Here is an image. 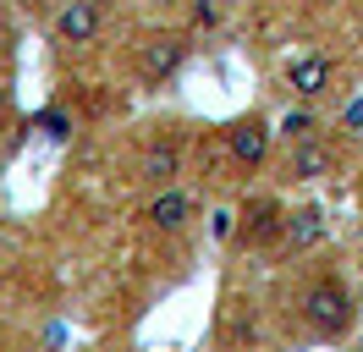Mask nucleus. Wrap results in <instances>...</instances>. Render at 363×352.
Here are the masks:
<instances>
[{
    "label": "nucleus",
    "instance_id": "obj_1",
    "mask_svg": "<svg viewBox=\"0 0 363 352\" xmlns=\"http://www.w3.org/2000/svg\"><path fill=\"white\" fill-rule=\"evenodd\" d=\"M281 303L292 314L297 336H303V341H319V347L347 341V336L358 330V314H363L358 286L325 259H303V270H297L292 281H286V292H281Z\"/></svg>",
    "mask_w": 363,
    "mask_h": 352
},
{
    "label": "nucleus",
    "instance_id": "obj_2",
    "mask_svg": "<svg viewBox=\"0 0 363 352\" xmlns=\"http://www.w3.org/2000/svg\"><path fill=\"white\" fill-rule=\"evenodd\" d=\"M127 61H133V77L143 88H165V83H177L182 66L193 61V33H187V28H171V22H149V28L133 33Z\"/></svg>",
    "mask_w": 363,
    "mask_h": 352
},
{
    "label": "nucleus",
    "instance_id": "obj_3",
    "mask_svg": "<svg viewBox=\"0 0 363 352\" xmlns=\"http://www.w3.org/2000/svg\"><path fill=\"white\" fill-rule=\"evenodd\" d=\"M275 121L264 116V110H242V116H231L226 127H220V149H226V160L237 165V171L259 176L264 165L275 160Z\"/></svg>",
    "mask_w": 363,
    "mask_h": 352
},
{
    "label": "nucleus",
    "instance_id": "obj_4",
    "mask_svg": "<svg viewBox=\"0 0 363 352\" xmlns=\"http://www.w3.org/2000/svg\"><path fill=\"white\" fill-rule=\"evenodd\" d=\"M182 171H187V132L182 127H155V138L138 149L133 182L143 193H160V187H177Z\"/></svg>",
    "mask_w": 363,
    "mask_h": 352
},
{
    "label": "nucleus",
    "instance_id": "obj_5",
    "mask_svg": "<svg viewBox=\"0 0 363 352\" xmlns=\"http://www.w3.org/2000/svg\"><path fill=\"white\" fill-rule=\"evenodd\" d=\"M281 237H286V204L275 193H253L237 204V242L242 253H281Z\"/></svg>",
    "mask_w": 363,
    "mask_h": 352
},
{
    "label": "nucleus",
    "instance_id": "obj_6",
    "mask_svg": "<svg viewBox=\"0 0 363 352\" xmlns=\"http://www.w3.org/2000/svg\"><path fill=\"white\" fill-rule=\"evenodd\" d=\"M105 22H111V0H61L50 11V44L55 50H89L105 39Z\"/></svg>",
    "mask_w": 363,
    "mask_h": 352
},
{
    "label": "nucleus",
    "instance_id": "obj_7",
    "mask_svg": "<svg viewBox=\"0 0 363 352\" xmlns=\"http://www.w3.org/2000/svg\"><path fill=\"white\" fill-rule=\"evenodd\" d=\"M281 83H286V94H292L297 105H319V99H330V88H336V66H330L325 50L308 44V50H292V55H286Z\"/></svg>",
    "mask_w": 363,
    "mask_h": 352
},
{
    "label": "nucleus",
    "instance_id": "obj_8",
    "mask_svg": "<svg viewBox=\"0 0 363 352\" xmlns=\"http://www.w3.org/2000/svg\"><path fill=\"white\" fill-rule=\"evenodd\" d=\"M143 226L155 231V237H182L193 220H199V193L187 187V182H177V187H160V193L143 198Z\"/></svg>",
    "mask_w": 363,
    "mask_h": 352
},
{
    "label": "nucleus",
    "instance_id": "obj_9",
    "mask_svg": "<svg viewBox=\"0 0 363 352\" xmlns=\"http://www.w3.org/2000/svg\"><path fill=\"white\" fill-rule=\"evenodd\" d=\"M330 237V220L314 198L286 204V237H281V259H319V248Z\"/></svg>",
    "mask_w": 363,
    "mask_h": 352
},
{
    "label": "nucleus",
    "instance_id": "obj_10",
    "mask_svg": "<svg viewBox=\"0 0 363 352\" xmlns=\"http://www.w3.org/2000/svg\"><path fill=\"white\" fill-rule=\"evenodd\" d=\"M330 149H325V138H308V143H286V176L292 182H319V176H330Z\"/></svg>",
    "mask_w": 363,
    "mask_h": 352
},
{
    "label": "nucleus",
    "instance_id": "obj_11",
    "mask_svg": "<svg viewBox=\"0 0 363 352\" xmlns=\"http://www.w3.org/2000/svg\"><path fill=\"white\" fill-rule=\"evenodd\" d=\"M319 132H325L319 105H292L281 121H275V138H281V143H308V138H319Z\"/></svg>",
    "mask_w": 363,
    "mask_h": 352
},
{
    "label": "nucleus",
    "instance_id": "obj_12",
    "mask_svg": "<svg viewBox=\"0 0 363 352\" xmlns=\"http://www.w3.org/2000/svg\"><path fill=\"white\" fill-rule=\"evenodd\" d=\"M182 11H187V22H182V28H187L193 39H199V33H220V28H226V11H220V0H187Z\"/></svg>",
    "mask_w": 363,
    "mask_h": 352
},
{
    "label": "nucleus",
    "instance_id": "obj_13",
    "mask_svg": "<svg viewBox=\"0 0 363 352\" xmlns=\"http://www.w3.org/2000/svg\"><path fill=\"white\" fill-rule=\"evenodd\" d=\"M39 132H45L50 143H67L72 138V116L61 105H50V110H39Z\"/></svg>",
    "mask_w": 363,
    "mask_h": 352
},
{
    "label": "nucleus",
    "instance_id": "obj_14",
    "mask_svg": "<svg viewBox=\"0 0 363 352\" xmlns=\"http://www.w3.org/2000/svg\"><path fill=\"white\" fill-rule=\"evenodd\" d=\"M209 237L215 242H237V209H231V204H220V209L209 215Z\"/></svg>",
    "mask_w": 363,
    "mask_h": 352
},
{
    "label": "nucleus",
    "instance_id": "obj_15",
    "mask_svg": "<svg viewBox=\"0 0 363 352\" xmlns=\"http://www.w3.org/2000/svg\"><path fill=\"white\" fill-rule=\"evenodd\" d=\"M182 6H187V0H138V11H149V17H171Z\"/></svg>",
    "mask_w": 363,
    "mask_h": 352
},
{
    "label": "nucleus",
    "instance_id": "obj_16",
    "mask_svg": "<svg viewBox=\"0 0 363 352\" xmlns=\"http://www.w3.org/2000/svg\"><path fill=\"white\" fill-rule=\"evenodd\" d=\"M17 6H23V11H33V17H39V11H55L61 0H17Z\"/></svg>",
    "mask_w": 363,
    "mask_h": 352
},
{
    "label": "nucleus",
    "instance_id": "obj_17",
    "mask_svg": "<svg viewBox=\"0 0 363 352\" xmlns=\"http://www.w3.org/2000/svg\"><path fill=\"white\" fill-rule=\"evenodd\" d=\"M347 352H363V336H358V341H352V347H347Z\"/></svg>",
    "mask_w": 363,
    "mask_h": 352
},
{
    "label": "nucleus",
    "instance_id": "obj_18",
    "mask_svg": "<svg viewBox=\"0 0 363 352\" xmlns=\"http://www.w3.org/2000/svg\"><path fill=\"white\" fill-rule=\"evenodd\" d=\"M358 281H363V259H358Z\"/></svg>",
    "mask_w": 363,
    "mask_h": 352
}]
</instances>
